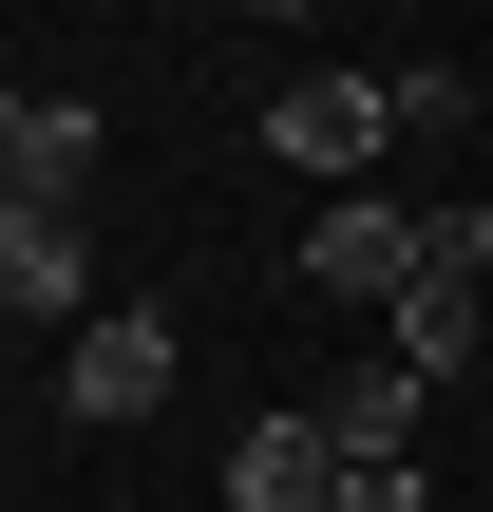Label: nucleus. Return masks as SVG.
<instances>
[{
	"label": "nucleus",
	"instance_id": "423d86ee",
	"mask_svg": "<svg viewBox=\"0 0 493 512\" xmlns=\"http://www.w3.org/2000/svg\"><path fill=\"white\" fill-rule=\"evenodd\" d=\"M228 494L247 512H323L342 494V437H323V418H247V437H228Z\"/></svg>",
	"mask_w": 493,
	"mask_h": 512
},
{
	"label": "nucleus",
	"instance_id": "20e7f679",
	"mask_svg": "<svg viewBox=\"0 0 493 512\" xmlns=\"http://www.w3.org/2000/svg\"><path fill=\"white\" fill-rule=\"evenodd\" d=\"M418 228H437V209L323 190V228H304V285H323V304H399V285H418Z\"/></svg>",
	"mask_w": 493,
	"mask_h": 512
},
{
	"label": "nucleus",
	"instance_id": "9b49d317",
	"mask_svg": "<svg viewBox=\"0 0 493 512\" xmlns=\"http://www.w3.org/2000/svg\"><path fill=\"white\" fill-rule=\"evenodd\" d=\"M247 19H285V0H247Z\"/></svg>",
	"mask_w": 493,
	"mask_h": 512
},
{
	"label": "nucleus",
	"instance_id": "39448f33",
	"mask_svg": "<svg viewBox=\"0 0 493 512\" xmlns=\"http://www.w3.org/2000/svg\"><path fill=\"white\" fill-rule=\"evenodd\" d=\"M0 304L76 342V323H95V247H76V228H38V209H0Z\"/></svg>",
	"mask_w": 493,
	"mask_h": 512
},
{
	"label": "nucleus",
	"instance_id": "1a4fd4ad",
	"mask_svg": "<svg viewBox=\"0 0 493 512\" xmlns=\"http://www.w3.org/2000/svg\"><path fill=\"white\" fill-rule=\"evenodd\" d=\"M418 285H493V209H437L418 228Z\"/></svg>",
	"mask_w": 493,
	"mask_h": 512
},
{
	"label": "nucleus",
	"instance_id": "f257e3e1",
	"mask_svg": "<svg viewBox=\"0 0 493 512\" xmlns=\"http://www.w3.org/2000/svg\"><path fill=\"white\" fill-rule=\"evenodd\" d=\"M152 399H171V304H95V323L57 342V418L114 437V418H152Z\"/></svg>",
	"mask_w": 493,
	"mask_h": 512
},
{
	"label": "nucleus",
	"instance_id": "f03ea898",
	"mask_svg": "<svg viewBox=\"0 0 493 512\" xmlns=\"http://www.w3.org/2000/svg\"><path fill=\"white\" fill-rule=\"evenodd\" d=\"M399 133V76H285L266 95V152L285 171H323V190H361V152Z\"/></svg>",
	"mask_w": 493,
	"mask_h": 512
},
{
	"label": "nucleus",
	"instance_id": "9d476101",
	"mask_svg": "<svg viewBox=\"0 0 493 512\" xmlns=\"http://www.w3.org/2000/svg\"><path fill=\"white\" fill-rule=\"evenodd\" d=\"M323 512H437V475H418V456H342V494Z\"/></svg>",
	"mask_w": 493,
	"mask_h": 512
},
{
	"label": "nucleus",
	"instance_id": "6e6552de",
	"mask_svg": "<svg viewBox=\"0 0 493 512\" xmlns=\"http://www.w3.org/2000/svg\"><path fill=\"white\" fill-rule=\"evenodd\" d=\"M399 133H475V76L456 57H399Z\"/></svg>",
	"mask_w": 493,
	"mask_h": 512
},
{
	"label": "nucleus",
	"instance_id": "0eeeda50",
	"mask_svg": "<svg viewBox=\"0 0 493 512\" xmlns=\"http://www.w3.org/2000/svg\"><path fill=\"white\" fill-rule=\"evenodd\" d=\"M418 399H437V380H418V361H399V342H380V361H361V380H342V399H304V418H323V437H342V456H418Z\"/></svg>",
	"mask_w": 493,
	"mask_h": 512
},
{
	"label": "nucleus",
	"instance_id": "7ed1b4c3",
	"mask_svg": "<svg viewBox=\"0 0 493 512\" xmlns=\"http://www.w3.org/2000/svg\"><path fill=\"white\" fill-rule=\"evenodd\" d=\"M95 152H114V133H95L76 95H19V114H0V209L76 228V209H95Z\"/></svg>",
	"mask_w": 493,
	"mask_h": 512
}]
</instances>
